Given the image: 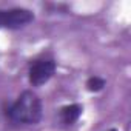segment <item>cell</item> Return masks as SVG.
<instances>
[{
  "mask_svg": "<svg viewBox=\"0 0 131 131\" xmlns=\"http://www.w3.org/2000/svg\"><path fill=\"white\" fill-rule=\"evenodd\" d=\"M11 120L17 123H37L42 117V103L32 91H23L9 108Z\"/></svg>",
  "mask_w": 131,
  "mask_h": 131,
  "instance_id": "1",
  "label": "cell"
},
{
  "mask_svg": "<svg viewBox=\"0 0 131 131\" xmlns=\"http://www.w3.org/2000/svg\"><path fill=\"white\" fill-rule=\"evenodd\" d=\"M82 114V106L77 105V103H73V105H67V106H63L60 110V119L63 123H67V125H71L74 123Z\"/></svg>",
  "mask_w": 131,
  "mask_h": 131,
  "instance_id": "4",
  "label": "cell"
},
{
  "mask_svg": "<svg viewBox=\"0 0 131 131\" xmlns=\"http://www.w3.org/2000/svg\"><path fill=\"white\" fill-rule=\"evenodd\" d=\"M103 86H105V80L100 79V77H97V76L90 77L88 82H86V88H88L90 91H94V93H96V91H100Z\"/></svg>",
  "mask_w": 131,
  "mask_h": 131,
  "instance_id": "5",
  "label": "cell"
},
{
  "mask_svg": "<svg viewBox=\"0 0 131 131\" xmlns=\"http://www.w3.org/2000/svg\"><path fill=\"white\" fill-rule=\"evenodd\" d=\"M56 71V63L52 60H39L29 68V82L32 86L46 83Z\"/></svg>",
  "mask_w": 131,
  "mask_h": 131,
  "instance_id": "3",
  "label": "cell"
},
{
  "mask_svg": "<svg viewBox=\"0 0 131 131\" xmlns=\"http://www.w3.org/2000/svg\"><path fill=\"white\" fill-rule=\"evenodd\" d=\"M110 131H117V129H110Z\"/></svg>",
  "mask_w": 131,
  "mask_h": 131,
  "instance_id": "6",
  "label": "cell"
},
{
  "mask_svg": "<svg viewBox=\"0 0 131 131\" xmlns=\"http://www.w3.org/2000/svg\"><path fill=\"white\" fill-rule=\"evenodd\" d=\"M34 16L29 9L14 8V9H0V28L17 29L29 22H32Z\"/></svg>",
  "mask_w": 131,
  "mask_h": 131,
  "instance_id": "2",
  "label": "cell"
}]
</instances>
